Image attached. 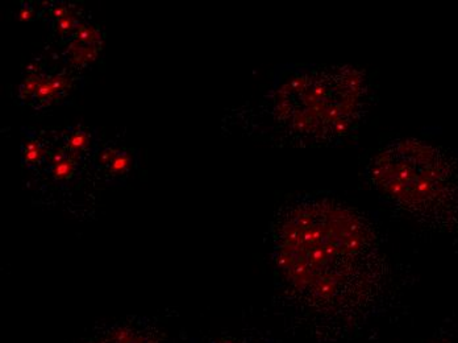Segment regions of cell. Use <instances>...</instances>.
Segmentation results:
<instances>
[{
    "instance_id": "6da1fadb",
    "label": "cell",
    "mask_w": 458,
    "mask_h": 343,
    "mask_svg": "<svg viewBox=\"0 0 458 343\" xmlns=\"http://www.w3.org/2000/svg\"><path fill=\"white\" fill-rule=\"evenodd\" d=\"M275 261L287 287L327 316H353L367 308L385 272L367 219L328 198L299 201L279 219Z\"/></svg>"
},
{
    "instance_id": "7a4b0ae2",
    "label": "cell",
    "mask_w": 458,
    "mask_h": 343,
    "mask_svg": "<svg viewBox=\"0 0 458 343\" xmlns=\"http://www.w3.org/2000/svg\"><path fill=\"white\" fill-rule=\"evenodd\" d=\"M278 122L299 141L326 144L351 133L369 102L367 73L353 66L304 69L276 91Z\"/></svg>"
},
{
    "instance_id": "3957f363",
    "label": "cell",
    "mask_w": 458,
    "mask_h": 343,
    "mask_svg": "<svg viewBox=\"0 0 458 343\" xmlns=\"http://www.w3.org/2000/svg\"><path fill=\"white\" fill-rule=\"evenodd\" d=\"M368 175L377 191L403 210H432L454 191V171L445 156L411 139L382 150L371 161Z\"/></svg>"
}]
</instances>
